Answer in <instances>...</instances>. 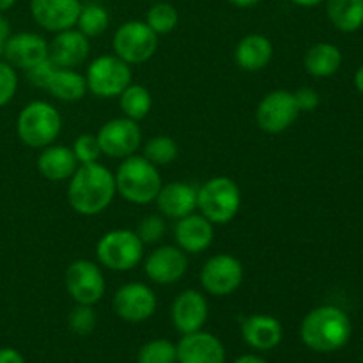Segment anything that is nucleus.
Masks as SVG:
<instances>
[{
	"instance_id": "5701e85b",
	"label": "nucleus",
	"mask_w": 363,
	"mask_h": 363,
	"mask_svg": "<svg viewBox=\"0 0 363 363\" xmlns=\"http://www.w3.org/2000/svg\"><path fill=\"white\" fill-rule=\"evenodd\" d=\"M78 160L74 158V152L66 145H46L41 149L38 156V170L45 179L59 183L67 181L78 169Z\"/></svg>"
},
{
	"instance_id": "a18cd8bd",
	"label": "nucleus",
	"mask_w": 363,
	"mask_h": 363,
	"mask_svg": "<svg viewBox=\"0 0 363 363\" xmlns=\"http://www.w3.org/2000/svg\"><path fill=\"white\" fill-rule=\"evenodd\" d=\"M16 4V0H0V13H4V11L11 9V7Z\"/></svg>"
},
{
	"instance_id": "2f4dec72",
	"label": "nucleus",
	"mask_w": 363,
	"mask_h": 363,
	"mask_svg": "<svg viewBox=\"0 0 363 363\" xmlns=\"http://www.w3.org/2000/svg\"><path fill=\"white\" fill-rule=\"evenodd\" d=\"M137 363H177L176 344L167 339H155L140 347Z\"/></svg>"
},
{
	"instance_id": "ddd939ff",
	"label": "nucleus",
	"mask_w": 363,
	"mask_h": 363,
	"mask_svg": "<svg viewBox=\"0 0 363 363\" xmlns=\"http://www.w3.org/2000/svg\"><path fill=\"white\" fill-rule=\"evenodd\" d=\"M113 311L126 323H144L152 318L158 307L156 294L147 284L128 282L113 294Z\"/></svg>"
},
{
	"instance_id": "e433bc0d",
	"label": "nucleus",
	"mask_w": 363,
	"mask_h": 363,
	"mask_svg": "<svg viewBox=\"0 0 363 363\" xmlns=\"http://www.w3.org/2000/svg\"><path fill=\"white\" fill-rule=\"evenodd\" d=\"M55 67L57 66L52 62V60L46 59V60H43V62L35 64V66L28 67L25 73H27L28 82H30L34 87H39V89H43V91H45L46 84H48L50 77H52V73H53V69H55Z\"/></svg>"
},
{
	"instance_id": "6ab92c4d",
	"label": "nucleus",
	"mask_w": 363,
	"mask_h": 363,
	"mask_svg": "<svg viewBox=\"0 0 363 363\" xmlns=\"http://www.w3.org/2000/svg\"><path fill=\"white\" fill-rule=\"evenodd\" d=\"M4 59L13 67L27 71L28 67L48 59V43L35 32L11 34L4 48Z\"/></svg>"
},
{
	"instance_id": "473e14b6",
	"label": "nucleus",
	"mask_w": 363,
	"mask_h": 363,
	"mask_svg": "<svg viewBox=\"0 0 363 363\" xmlns=\"http://www.w3.org/2000/svg\"><path fill=\"white\" fill-rule=\"evenodd\" d=\"M67 323H69L71 332L77 333V335L80 337L91 335L96 328V323H98V315H96L94 305L77 303L73 311L69 312Z\"/></svg>"
},
{
	"instance_id": "a878e982",
	"label": "nucleus",
	"mask_w": 363,
	"mask_h": 363,
	"mask_svg": "<svg viewBox=\"0 0 363 363\" xmlns=\"http://www.w3.org/2000/svg\"><path fill=\"white\" fill-rule=\"evenodd\" d=\"M305 69L315 78H328L342 66V52L332 43H318L305 53Z\"/></svg>"
},
{
	"instance_id": "72a5a7b5",
	"label": "nucleus",
	"mask_w": 363,
	"mask_h": 363,
	"mask_svg": "<svg viewBox=\"0 0 363 363\" xmlns=\"http://www.w3.org/2000/svg\"><path fill=\"white\" fill-rule=\"evenodd\" d=\"M165 216L147 215L140 220V223H138L135 233L138 234V238H140L144 245H156L158 241H162L163 236H165Z\"/></svg>"
},
{
	"instance_id": "0eeeda50",
	"label": "nucleus",
	"mask_w": 363,
	"mask_h": 363,
	"mask_svg": "<svg viewBox=\"0 0 363 363\" xmlns=\"http://www.w3.org/2000/svg\"><path fill=\"white\" fill-rule=\"evenodd\" d=\"M87 91L96 98H119L121 92L131 84V67L123 59L113 55H99L85 71Z\"/></svg>"
},
{
	"instance_id": "c756f323",
	"label": "nucleus",
	"mask_w": 363,
	"mask_h": 363,
	"mask_svg": "<svg viewBox=\"0 0 363 363\" xmlns=\"http://www.w3.org/2000/svg\"><path fill=\"white\" fill-rule=\"evenodd\" d=\"M179 155V145L172 137L167 135H156L149 138L147 144L144 145V156L151 163L158 165H169Z\"/></svg>"
},
{
	"instance_id": "4468645a",
	"label": "nucleus",
	"mask_w": 363,
	"mask_h": 363,
	"mask_svg": "<svg viewBox=\"0 0 363 363\" xmlns=\"http://www.w3.org/2000/svg\"><path fill=\"white\" fill-rule=\"evenodd\" d=\"M188 269V257L177 245L155 248L144 262V273L152 284L172 286L179 282Z\"/></svg>"
},
{
	"instance_id": "aec40b11",
	"label": "nucleus",
	"mask_w": 363,
	"mask_h": 363,
	"mask_svg": "<svg viewBox=\"0 0 363 363\" xmlns=\"http://www.w3.org/2000/svg\"><path fill=\"white\" fill-rule=\"evenodd\" d=\"M91 53V43L87 35L82 34L78 28L57 32L52 43H48V59L57 67H74L82 66Z\"/></svg>"
},
{
	"instance_id": "393cba45",
	"label": "nucleus",
	"mask_w": 363,
	"mask_h": 363,
	"mask_svg": "<svg viewBox=\"0 0 363 363\" xmlns=\"http://www.w3.org/2000/svg\"><path fill=\"white\" fill-rule=\"evenodd\" d=\"M46 92L66 103L80 101L87 94V82L82 73L69 67H55L46 84Z\"/></svg>"
},
{
	"instance_id": "7c9ffc66",
	"label": "nucleus",
	"mask_w": 363,
	"mask_h": 363,
	"mask_svg": "<svg viewBox=\"0 0 363 363\" xmlns=\"http://www.w3.org/2000/svg\"><path fill=\"white\" fill-rule=\"evenodd\" d=\"M145 23L152 28L158 35L170 34L179 23V13L176 7L169 2H158L147 11Z\"/></svg>"
},
{
	"instance_id": "cd10ccee",
	"label": "nucleus",
	"mask_w": 363,
	"mask_h": 363,
	"mask_svg": "<svg viewBox=\"0 0 363 363\" xmlns=\"http://www.w3.org/2000/svg\"><path fill=\"white\" fill-rule=\"evenodd\" d=\"M119 106L123 116L128 119L142 121L149 116L152 108V96L147 87L138 84H130L119 94Z\"/></svg>"
},
{
	"instance_id": "ea45409f",
	"label": "nucleus",
	"mask_w": 363,
	"mask_h": 363,
	"mask_svg": "<svg viewBox=\"0 0 363 363\" xmlns=\"http://www.w3.org/2000/svg\"><path fill=\"white\" fill-rule=\"evenodd\" d=\"M11 38V25L7 18L0 13V59L4 57V48H6L7 39Z\"/></svg>"
},
{
	"instance_id": "4c0bfd02",
	"label": "nucleus",
	"mask_w": 363,
	"mask_h": 363,
	"mask_svg": "<svg viewBox=\"0 0 363 363\" xmlns=\"http://www.w3.org/2000/svg\"><path fill=\"white\" fill-rule=\"evenodd\" d=\"M293 96L300 112H314L321 103L319 92L312 87H300L296 92H293Z\"/></svg>"
},
{
	"instance_id": "c03bdc74",
	"label": "nucleus",
	"mask_w": 363,
	"mask_h": 363,
	"mask_svg": "<svg viewBox=\"0 0 363 363\" xmlns=\"http://www.w3.org/2000/svg\"><path fill=\"white\" fill-rule=\"evenodd\" d=\"M354 87L363 94V66L358 67V71L354 73Z\"/></svg>"
},
{
	"instance_id": "dca6fc26",
	"label": "nucleus",
	"mask_w": 363,
	"mask_h": 363,
	"mask_svg": "<svg viewBox=\"0 0 363 363\" xmlns=\"http://www.w3.org/2000/svg\"><path fill=\"white\" fill-rule=\"evenodd\" d=\"M80 11V0H30V13L35 23L55 34L77 27Z\"/></svg>"
},
{
	"instance_id": "a19ab883",
	"label": "nucleus",
	"mask_w": 363,
	"mask_h": 363,
	"mask_svg": "<svg viewBox=\"0 0 363 363\" xmlns=\"http://www.w3.org/2000/svg\"><path fill=\"white\" fill-rule=\"evenodd\" d=\"M229 4H233L234 7H240V9H248V7H255L257 4H261L262 0H227Z\"/></svg>"
},
{
	"instance_id": "7ed1b4c3",
	"label": "nucleus",
	"mask_w": 363,
	"mask_h": 363,
	"mask_svg": "<svg viewBox=\"0 0 363 363\" xmlns=\"http://www.w3.org/2000/svg\"><path fill=\"white\" fill-rule=\"evenodd\" d=\"M113 176H116L117 194L124 201L137 206L155 202L163 184L158 167L149 162L144 155H131L124 158Z\"/></svg>"
},
{
	"instance_id": "b1692460",
	"label": "nucleus",
	"mask_w": 363,
	"mask_h": 363,
	"mask_svg": "<svg viewBox=\"0 0 363 363\" xmlns=\"http://www.w3.org/2000/svg\"><path fill=\"white\" fill-rule=\"evenodd\" d=\"M273 57V45L266 35L262 34H248L240 39L236 50H234V59L236 64L243 71L248 73H257L264 69Z\"/></svg>"
},
{
	"instance_id": "f257e3e1",
	"label": "nucleus",
	"mask_w": 363,
	"mask_h": 363,
	"mask_svg": "<svg viewBox=\"0 0 363 363\" xmlns=\"http://www.w3.org/2000/svg\"><path fill=\"white\" fill-rule=\"evenodd\" d=\"M117 195L116 176L99 162L78 165L67 184V202L82 216H96L112 204Z\"/></svg>"
},
{
	"instance_id": "c85d7f7f",
	"label": "nucleus",
	"mask_w": 363,
	"mask_h": 363,
	"mask_svg": "<svg viewBox=\"0 0 363 363\" xmlns=\"http://www.w3.org/2000/svg\"><path fill=\"white\" fill-rule=\"evenodd\" d=\"M110 25V13L105 6L101 4H85L82 6L80 14H78L77 20V28L84 35L91 38H98L103 32L108 28Z\"/></svg>"
},
{
	"instance_id": "423d86ee",
	"label": "nucleus",
	"mask_w": 363,
	"mask_h": 363,
	"mask_svg": "<svg viewBox=\"0 0 363 363\" xmlns=\"http://www.w3.org/2000/svg\"><path fill=\"white\" fill-rule=\"evenodd\" d=\"M142 240L135 230L113 229L103 234L96 243L98 262L110 272H131L144 259Z\"/></svg>"
},
{
	"instance_id": "37998d69",
	"label": "nucleus",
	"mask_w": 363,
	"mask_h": 363,
	"mask_svg": "<svg viewBox=\"0 0 363 363\" xmlns=\"http://www.w3.org/2000/svg\"><path fill=\"white\" fill-rule=\"evenodd\" d=\"M293 4H296V6L300 7H315L319 6V4H323L325 0H291Z\"/></svg>"
},
{
	"instance_id": "f03ea898",
	"label": "nucleus",
	"mask_w": 363,
	"mask_h": 363,
	"mask_svg": "<svg viewBox=\"0 0 363 363\" xmlns=\"http://www.w3.org/2000/svg\"><path fill=\"white\" fill-rule=\"evenodd\" d=\"M351 319L335 305H321L308 312L300 326L301 342L315 353H333L350 342Z\"/></svg>"
},
{
	"instance_id": "f3484780",
	"label": "nucleus",
	"mask_w": 363,
	"mask_h": 363,
	"mask_svg": "<svg viewBox=\"0 0 363 363\" xmlns=\"http://www.w3.org/2000/svg\"><path fill=\"white\" fill-rule=\"evenodd\" d=\"M176 350L177 363H225L222 340L202 330L181 337Z\"/></svg>"
},
{
	"instance_id": "4be33fe9",
	"label": "nucleus",
	"mask_w": 363,
	"mask_h": 363,
	"mask_svg": "<svg viewBox=\"0 0 363 363\" xmlns=\"http://www.w3.org/2000/svg\"><path fill=\"white\" fill-rule=\"evenodd\" d=\"M155 202L162 216L179 220L197 209V188L183 181H172L162 184Z\"/></svg>"
},
{
	"instance_id": "c9c22d12",
	"label": "nucleus",
	"mask_w": 363,
	"mask_h": 363,
	"mask_svg": "<svg viewBox=\"0 0 363 363\" xmlns=\"http://www.w3.org/2000/svg\"><path fill=\"white\" fill-rule=\"evenodd\" d=\"M18 91L16 67L11 66L7 60L0 59V108L13 101Z\"/></svg>"
},
{
	"instance_id": "f8f14e48",
	"label": "nucleus",
	"mask_w": 363,
	"mask_h": 363,
	"mask_svg": "<svg viewBox=\"0 0 363 363\" xmlns=\"http://www.w3.org/2000/svg\"><path fill=\"white\" fill-rule=\"evenodd\" d=\"M300 113L293 92L286 91V89H277V91L268 92L259 101L255 119L262 131L275 135L289 130L296 123Z\"/></svg>"
},
{
	"instance_id": "1a4fd4ad",
	"label": "nucleus",
	"mask_w": 363,
	"mask_h": 363,
	"mask_svg": "<svg viewBox=\"0 0 363 363\" xmlns=\"http://www.w3.org/2000/svg\"><path fill=\"white\" fill-rule=\"evenodd\" d=\"M245 269L238 257L216 254L204 262L201 269L202 289L211 296H230L243 284Z\"/></svg>"
},
{
	"instance_id": "79ce46f5",
	"label": "nucleus",
	"mask_w": 363,
	"mask_h": 363,
	"mask_svg": "<svg viewBox=\"0 0 363 363\" xmlns=\"http://www.w3.org/2000/svg\"><path fill=\"white\" fill-rule=\"evenodd\" d=\"M234 363H268L264 358L257 357V354H243V357L238 358Z\"/></svg>"
},
{
	"instance_id": "20e7f679",
	"label": "nucleus",
	"mask_w": 363,
	"mask_h": 363,
	"mask_svg": "<svg viewBox=\"0 0 363 363\" xmlns=\"http://www.w3.org/2000/svg\"><path fill=\"white\" fill-rule=\"evenodd\" d=\"M62 130V117L59 110L48 101H30L21 108L16 119L18 138L27 147L43 149L52 145Z\"/></svg>"
},
{
	"instance_id": "412c9836",
	"label": "nucleus",
	"mask_w": 363,
	"mask_h": 363,
	"mask_svg": "<svg viewBox=\"0 0 363 363\" xmlns=\"http://www.w3.org/2000/svg\"><path fill=\"white\" fill-rule=\"evenodd\" d=\"M241 335L248 347L255 351H272L282 342V323L268 314H252L241 323Z\"/></svg>"
},
{
	"instance_id": "f704fd0d",
	"label": "nucleus",
	"mask_w": 363,
	"mask_h": 363,
	"mask_svg": "<svg viewBox=\"0 0 363 363\" xmlns=\"http://www.w3.org/2000/svg\"><path fill=\"white\" fill-rule=\"evenodd\" d=\"M71 149H73L74 158L78 160L80 165L98 162L99 156H101V147H99L98 137L92 133L78 135L77 140H74L73 145H71Z\"/></svg>"
},
{
	"instance_id": "39448f33",
	"label": "nucleus",
	"mask_w": 363,
	"mask_h": 363,
	"mask_svg": "<svg viewBox=\"0 0 363 363\" xmlns=\"http://www.w3.org/2000/svg\"><path fill=\"white\" fill-rule=\"evenodd\" d=\"M241 208V190L236 181L215 176L197 188V209L213 225L233 222Z\"/></svg>"
},
{
	"instance_id": "9b49d317",
	"label": "nucleus",
	"mask_w": 363,
	"mask_h": 363,
	"mask_svg": "<svg viewBox=\"0 0 363 363\" xmlns=\"http://www.w3.org/2000/svg\"><path fill=\"white\" fill-rule=\"evenodd\" d=\"M98 142L101 155L108 158L124 160L131 155H137L142 144V130L137 121L128 117L106 121L98 131Z\"/></svg>"
},
{
	"instance_id": "bb28decb",
	"label": "nucleus",
	"mask_w": 363,
	"mask_h": 363,
	"mask_svg": "<svg viewBox=\"0 0 363 363\" xmlns=\"http://www.w3.org/2000/svg\"><path fill=\"white\" fill-rule=\"evenodd\" d=\"M326 14L340 32H357L363 27V0H325Z\"/></svg>"
},
{
	"instance_id": "9d476101",
	"label": "nucleus",
	"mask_w": 363,
	"mask_h": 363,
	"mask_svg": "<svg viewBox=\"0 0 363 363\" xmlns=\"http://www.w3.org/2000/svg\"><path fill=\"white\" fill-rule=\"evenodd\" d=\"M66 289L80 305H96L105 296L106 282L101 268L94 261L78 259L66 269Z\"/></svg>"
},
{
	"instance_id": "2eb2a0df",
	"label": "nucleus",
	"mask_w": 363,
	"mask_h": 363,
	"mask_svg": "<svg viewBox=\"0 0 363 363\" xmlns=\"http://www.w3.org/2000/svg\"><path fill=\"white\" fill-rule=\"evenodd\" d=\"M170 318H172L174 328L181 333L199 332L204 328L206 321L209 318V305L208 298L195 289H186L177 294L176 300L172 301L170 308Z\"/></svg>"
},
{
	"instance_id": "58836bf2",
	"label": "nucleus",
	"mask_w": 363,
	"mask_h": 363,
	"mask_svg": "<svg viewBox=\"0 0 363 363\" xmlns=\"http://www.w3.org/2000/svg\"><path fill=\"white\" fill-rule=\"evenodd\" d=\"M0 363H25V358L21 357L20 351L13 347H2L0 350Z\"/></svg>"
},
{
	"instance_id": "6e6552de",
	"label": "nucleus",
	"mask_w": 363,
	"mask_h": 363,
	"mask_svg": "<svg viewBox=\"0 0 363 363\" xmlns=\"http://www.w3.org/2000/svg\"><path fill=\"white\" fill-rule=\"evenodd\" d=\"M113 53L124 62L144 64L156 53L158 48V34L152 32L145 21L131 20L121 25L112 39Z\"/></svg>"
},
{
	"instance_id": "a211bd4d",
	"label": "nucleus",
	"mask_w": 363,
	"mask_h": 363,
	"mask_svg": "<svg viewBox=\"0 0 363 363\" xmlns=\"http://www.w3.org/2000/svg\"><path fill=\"white\" fill-rule=\"evenodd\" d=\"M174 240L184 254H202L215 240V225L201 213H190L176 220Z\"/></svg>"
}]
</instances>
